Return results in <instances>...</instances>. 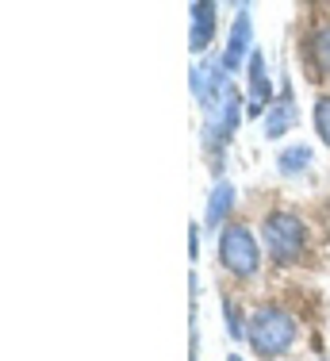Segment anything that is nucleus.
Here are the masks:
<instances>
[{
    "label": "nucleus",
    "mask_w": 330,
    "mask_h": 361,
    "mask_svg": "<svg viewBox=\"0 0 330 361\" xmlns=\"http://www.w3.org/2000/svg\"><path fill=\"white\" fill-rule=\"evenodd\" d=\"M246 338H250V346H254L257 354L281 357L284 350L296 342V315L284 312V307H276V304L257 307V312L250 315V323H246Z\"/></svg>",
    "instance_id": "nucleus-1"
},
{
    "label": "nucleus",
    "mask_w": 330,
    "mask_h": 361,
    "mask_svg": "<svg viewBox=\"0 0 330 361\" xmlns=\"http://www.w3.org/2000/svg\"><path fill=\"white\" fill-rule=\"evenodd\" d=\"M262 235H265V246H269V254H273L276 265H292L303 257L307 235H303V223L292 216V212H273V216L265 219Z\"/></svg>",
    "instance_id": "nucleus-2"
},
{
    "label": "nucleus",
    "mask_w": 330,
    "mask_h": 361,
    "mask_svg": "<svg viewBox=\"0 0 330 361\" xmlns=\"http://www.w3.org/2000/svg\"><path fill=\"white\" fill-rule=\"evenodd\" d=\"M219 262L227 265L234 277H254L262 265V250L250 227H227L219 238Z\"/></svg>",
    "instance_id": "nucleus-3"
},
{
    "label": "nucleus",
    "mask_w": 330,
    "mask_h": 361,
    "mask_svg": "<svg viewBox=\"0 0 330 361\" xmlns=\"http://www.w3.org/2000/svg\"><path fill=\"white\" fill-rule=\"evenodd\" d=\"M207 146L212 150H219L223 142H231V135L238 131V119H242V97H238V89H227V97L219 100V108L215 111H207Z\"/></svg>",
    "instance_id": "nucleus-4"
},
{
    "label": "nucleus",
    "mask_w": 330,
    "mask_h": 361,
    "mask_svg": "<svg viewBox=\"0 0 330 361\" xmlns=\"http://www.w3.org/2000/svg\"><path fill=\"white\" fill-rule=\"evenodd\" d=\"M227 89L231 85H227V66L223 62H204L192 70V92H196V100L204 111L219 108V100L227 97Z\"/></svg>",
    "instance_id": "nucleus-5"
},
{
    "label": "nucleus",
    "mask_w": 330,
    "mask_h": 361,
    "mask_svg": "<svg viewBox=\"0 0 330 361\" xmlns=\"http://www.w3.org/2000/svg\"><path fill=\"white\" fill-rule=\"evenodd\" d=\"M246 70H250V108H246V116H262V111H269V108H273V100H276L262 50H254V54H250Z\"/></svg>",
    "instance_id": "nucleus-6"
},
{
    "label": "nucleus",
    "mask_w": 330,
    "mask_h": 361,
    "mask_svg": "<svg viewBox=\"0 0 330 361\" xmlns=\"http://www.w3.org/2000/svg\"><path fill=\"white\" fill-rule=\"evenodd\" d=\"M254 23H250V12L242 8L238 12V20H234V27H231V39H227V50H223V66L234 73L242 62H250V54H254Z\"/></svg>",
    "instance_id": "nucleus-7"
},
{
    "label": "nucleus",
    "mask_w": 330,
    "mask_h": 361,
    "mask_svg": "<svg viewBox=\"0 0 330 361\" xmlns=\"http://www.w3.org/2000/svg\"><path fill=\"white\" fill-rule=\"evenodd\" d=\"M296 97H292V89H284L281 97L273 100V108L265 111V135L269 139H284V135L296 127Z\"/></svg>",
    "instance_id": "nucleus-8"
},
{
    "label": "nucleus",
    "mask_w": 330,
    "mask_h": 361,
    "mask_svg": "<svg viewBox=\"0 0 330 361\" xmlns=\"http://www.w3.org/2000/svg\"><path fill=\"white\" fill-rule=\"evenodd\" d=\"M215 12L219 8L212 4V0H204V4H192V35H188V47H192V54H204L207 42L215 35Z\"/></svg>",
    "instance_id": "nucleus-9"
},
{
    "label": "nucleus",
    "mask_w": 330,
    "mask_h": 361,
    "mask_svg": "<svg viewBox=\"0 0 330 361\" xmlns=\"http://www.w3.org/2000/svg\"><path fill=\"white\" fill-rule=\"evenodd\" d=\"M231 204H234V185L231 180H219L212 188V204H207V227H219L223 216L231 212Z\"/></svg>",
    "instance_id": "nucleus-10"
},
{
    "label": "nucleus",
    "mask_w": 330,
    "mask_h": 361,
    "mask_svg": "<svg viewBox=\"0 0 330 361\" xmlns=\"http://www.w3.org/2000/svg\"><path fill=\"white\" fill-rule=\"evenodd\" d=\"M311 158H315V154H311V146H288V150H281L276 154V169H281V173H303V169L311 166Z\"/></svg>",
    "instance_id": "nucleus-11"
},
{
    "label": "nucleus",
    "mask_w": 330,
    "mask_h": 361,
    "mask_svg": "<svg viewBox=\"0 0 330 361\" xmlns=\"http://www.w3.org/2000/svg\"><path fill=\"white\" fill-rule=\"evenodd\" d=\"M311 62L319 73H330V23L311 31Z\"/></svg>",
    "instance_id": "nucleus-12"
},
{
    "label": "nucleus",
    "mask_w": 330,
    "mask_h": 361,
    "mask_svg": "<svg viewBox=\"0 0 330 361\" xmlns=\"http://www.w3.org/2000/svg\"><path fill=\"white\" fill-rule=\"evenodd\" d=\"M315 131H319V139L330 146V97L315 100Z\"/></svg>",
    "instance_id": "nucleus-13"
},
{
    "label": "nucleus",
    "mask_w": 330,
    "mask_h": 361,
    "mask_svg": "<svg viewBox=\"0 0 330 361\" xmlns=\"http://www.w3.org/2000/svg\"><path fill=\"white\" fill-rule=\"evenodd\" d=\"M223 315H227V334H231L234 342H238L242 334H246V331H242V315H238V304H231V300H223Z\"/></svg>",
    "instance_id": "nucleus-14"
},
{
    "label": "nucleus",
    "mask_w": 330,
    "mask_h": 361,
    "mask_svg": "<svg viewBox=\"0 0 330 361\" xmlns=\"http://www.w3.org/2000/svg\"><path fill=\"white\" fill-rule=\"evenodd\" d=\"M227 361H242V357H238V354H231V357H227Z\"/></svg>",
    "instance_id": "nucleus-15"
}]
</instances>
